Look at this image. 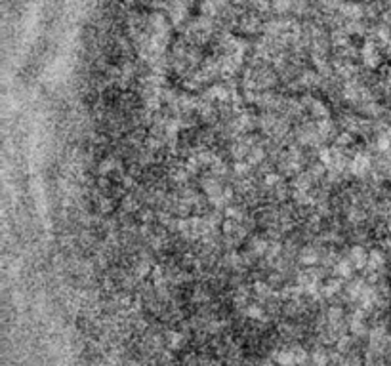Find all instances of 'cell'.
I'll use <instances>...</instances> for the list:
<instances>
[{"mask_svg":"<svg viewBox=\"0 0 391 366\" xmlns=\"http://www.w3.org/2000/svg\"><path fill=\"white\" fill-rule=\"evenodd\" d=\"M342 317H344V311H342L340 307H330V309H328V321L333 322V324H340Z\"/></svg>","mask_w":391,"mask_h":366,"instance_id":"5b68a950","label":"cell"},{"mask_svg":"<svg viewBox=\"0 0 391 366\" xmlns=\"http://www.w3.org/2000/svg\"><path fill=\"white\" fill-rule=\"evenodd\" d=\"M355 263L351 260H342V262L336 263V271H338L340 276H351L353 275Z\"/></svg>","mask_w":391,"mask_h":366,"instance_id":"7a4b0ae2","label":"cell"},{"mask_svg":"<svg viewBox=\"0 0 391 366\" xmlns=\"http://www.w3.org/2000/svg\"><path fill=\"white\" fill-rule=\"evenodd\" d=\"M254 288H256V294H260V296H267V294H269V286H267V284H256V286H254Z\"/></svg>","mask_w":391,"mask_h":366,"instance_id":"4fadbf2b","label":"cell"},{"mask_svg":"<svg viewBox=\"0 0 391 366\" xmlns=\"http://www.w3.org/2000/svg\"><path fill=\"white\" fill-rule=\"evenodd\" d=\"M225 216L231 217V219H237V222H241V219H243L241 210L235 208V206H228V208H225Z\"/></svg>","mask_w":391,"mask_h":366,"instance_id":"52a82bcc","label":"cell"},{"mask_svg":"<svg viewBox=\"0 0 391 366\" xmlns=\"http://www.w3.org/2000/svg\"><path fill=\"white\" fill-rule=\"evenodd\" d=\"M262 313H264V311H262V307H258V306L248 307V315H250V317H254V319H260V317H262Z\"/></svg>","mask_w":391,"mask_h":366,"instance_id":"7c38bea8","label":"cell"},{"mask_svg":"<svg viewBox=\"0 0 391 366\" xmlns=\"http://www.w3.org/2000/svg\"><path fill=\"white\" fill-rule=\"evenodd\" d=\"M313 113H315V117H323V119H325L326 115H328V111H326L325 105L319 103V101H315V103H313Z\"/></svg>","mask_w":391,"mask_h":366,"instance_id":"ba28073f","label":"cell"},{"mask_svg":"<svg viewBox=\"0 0 391 366\" xmlns=\"http://www.w3.org/2000/svg\"><path fill=\"white\" fill-rule=\"evenodd\" d=\"M378 147H380L382 151L388 149V147H390V142H388V138H380V140H378Z\"/></svg>","mask_w":391,"mask_h":366,"instance_id":"9a60e30c","label":"cell"},{"mask_svg":"<svg viewBox=\"0 0 391 366\" xmlns=\"http://www.w3.org/2000/svg\"><path fill=\"white\" fill-rule=\"evenodd\" d=\"M313 360H315L317 365H325V363H328V357L325 355V351L317 349V351L313 353Z\"/></svg>","mask_w":391,"mask_h":366,"instance_id":"9c48e42d","label":"cell"},{"mask_svg":"<svg viewBox=\"0 0 391 366\" xmlns=\"http://www.w3.org/2000/svg\"><path fill=\"white\" fill-rule=\"evenodd\" d=\"M311 180H313V176H311V174H300V176L296 178L294 187L296 189H302V191H310Z\"/></svg>","mask_w":391,"mask_h":366,"instance_id":"3957f363","label":"cell"},{"mask_svg":"<svg viewBox=\"0 0 391 366\" xmlns=\"http://www.w3.org/2000/svg\"><path fill=\"white\" fill-rule=\"evenodd\" d=\"M349 142H351V135L342 134V135H340V140H338V145H346V143H349Z\"/></svg>","mask_w":391,"mask_h":366,"instance_id":"2e32d148","label":"cell"},{"mask_svg":"<svg viewBox=\"0 0 391 366\" xmlns=\"http://www.w3.org/2000/svg\"><path fill=\"white\" fill-rule=\"evenodd\" d=\"M235 172L239 174V176H243V174L248 172V165H244V163H237Z\"/></svg>","mask_w":391,"mask_h":366,"instance_id":"5bb4252c","label":"cell"},{"mask_svg":"<svg viewBox=\"0 0 391 366\" xmlns=\"http://www.w3.org/2000/svg\"><path fill=\"white\" fill-rule=\"evenodd\" d=\"M279 363H282V365H292V363H296V351H282L279 355Z\"/></svg>","mask_w":391,"mask_h":366,"instance_id":"8992f818","label":"cell"},{"mask_svg":"<svg viewBox=\"0 0 391 366\" xmlns=\"http://www.w3.org/2000/svg\"><path fill=\"white\" fill-rule=\"evenodd\" d=\"M300 260L305 265H315L319 262V252L315 248H303L302 254H300Z\"/></svg>","mask_w":391,"mask_h":366,"instance_id":"6da1fadb","label":"cell"},{"mask_svg":"<svg viewBox=\"0 0 391 366\" xmlns=\"http://www.w3.org/2000/svg\"><path fill=\"white\" fill-rule=\"evenodd\" d=\"M260 160H264V149L254 147V149L248 151V163H252V165H258Z\"/></svg>","mask_w":391,"mask_h":366,"instance_id":"277c9868","label":"cell"},{"mask_svg":"<svg viewBox=\"0 0 391 366\" xmlns=\"http://www.w3.org/2000/svg\"><path fill=\"white\" fill-rule=\"evenodd\" d=\"M279 181H280V178L277 176V174H267L266 176V183L267 185H279Z\"/></svg>","mask_w":391,"mask_h":366,"instance_id":"8fae6325","label":"cell"},{"mask_svg":"<svg viewBox=\"0 0 391 366\" xmlns=\"http://www.w3.org/2000/svg\"><path fill=\"white\" fill-rule=\"evenodd\" d=\"M325 166H326L325 163H323V165H315L310 170V174L313 176V178H319V176H323V174H325Z\"/></svg>","mask_w":391,"mask_h":366,"instance_id":"30bf717a","label":"cell"}]
</instances>
